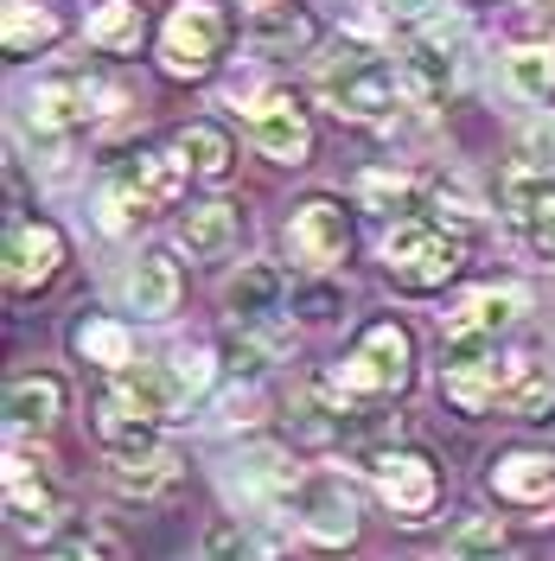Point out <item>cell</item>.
<instances>
[{
	"label": "cell",
	"instance_id": "1",
	"mask_svg": "<svg viewBox=\"0 0 555 561\" xmlns=\"http://www.w3.org/2000/svg\"><path fill=\"white\" fill-rule=\"evenodd\" d=\"M185 173H192V167L173 160V153H160V147H128V153L115 160V173H109L103 224L109 230H135V224H147L154 210H167L179 198Z\"/></svg>",
	"mask_w": 555,
	"mask_h": 561
},
{
	"label": "cell",
	"instance_id": "2",
	"mask_svg": "<svg viewBox=\"0 0 555 561\" xmlns=\"http://www.w3.org/2000/svg\"><path fill=\"white\" fill-rule=\"evenodd\" d=\"M416 377V339L396 325V319H377L364 325V339L351 345V357L339 364V383L358 396V402H383V396H403Z\"/></svg>",
	"mask_w": 555,
	"mask_h": 561
},
{
	"label": "cell",
	"instance_id": "3",
	"mask_svg": "<svg viewBox=\"0 0 555 561\" xmlns=\"http://www.w3.org/2000/svg\"><path fill=\"white\" fill-rule=\"evenodd\" d=\"M319 96L351 115V122H383L389 108H396V65L377 58V51H364V45H346L332 65L319 70Z\"/></svg>",
	"mask_w": 555,
	"mask_h": 561
},
{
	"label": "cell",
	"instance_id": "4",
	"mask_svg": "<svg viewBox=\"0 0 555 561\" xmlns=\"http://www.w3.org/2000/svg\"><path fill=\"white\" fill-rule=\"evenodd\" d=\"M383 262H389L396 287L428 294V287H448L453 280V268H460V243H453L441 224H428V217H396V230L383 237Z\"/></svg>",
	"mask_w": 555,
	"mask_h": 561
},
{
	"label": "cell",
	"instance_id": "5",
	"mask_svg": "<svg viewBox=\"0 0 555 561\" xmlns=\"http://www.w3.org/2000/svg\"><path fill=\"white\" fill-rule=\"evenodd\" d=\"M230 45V13L217 0H173L167 33H160V65L173 77H205Z\"/></svg>",
	"mask_w": 555,
	"mask_h": 561
},
{
	"label": "cell",
	"instance_id": "6",
	"mask_svg": "<svg viewBox=\"0 0 555 561\" xmlns=\"http://www.w3.org/2000/svg\"><path fill=\"white\" fill-rule=\"evenodd\" d=\"M109 103V90L90 77V70H52V77H38L33 83V96H26V122H33L45 140H58V135H77V128H90Z\"/></svg>",
	"mask_w": 555,
	"mask_h": 561
},
{
	"label": "cell",
	"instance_id": "7",
	"mask_svg": "<svg viewBox=\"0 0 555 561\" xmlns=\"http://www.w3.org/2000/svg\"><path fill=\"white\" fill-rule=\"evenodd\" d=\"M364 466H371V479H377L383 504H389L403 524H421V517L441 504V472H434V459L416 454V447H377Z\"/></svg>",
	"mask_w": 555,
	"mask_h": 561
},
{
	"label": "cell",
	"instance_id": "8",
	"mask_svg": "<svg viewBox=\"0 0 555 561\" xmlns=\"http://www.w3.org/2000/svg\"><path fill=\"white\" fill-rule=\"evenodd\" d=\"M224 307H230V319H237L243 332H256V339H269V345L281 351V339H287V313H294V294H287V275H281V268L249 262L243 275L224 287Z\"/></svg>",
	"mask_w": 555,
	"mask_h": 561
},
{
	"label": "cell",
	"instance_id": "9",
	"mask_svg": "<svg viewBox=\"0 0 555 561\" xmlns=\"http://www.w3.org/2000/svg\"><path fill=\"white\" fill-rule=\"evenodd\" d=\"M498 205H505V217H511L543 255H555V167L518 160L511 173L498 179Z\"/></svg>",
	"mask_w": 555,
	"mask_h": 561
},
{
	"label": "cell",
	"instance_id": "10",
	"mask_svg": "<svg viewBox=\"0 0 555 561\" xmlns=\"http://www.w3.org/2000/svg\"><path fill=\"white\" fill-rule=\"evenodd\" d=\"M351 249V217L339 198H307V205H294L287 217V255L301 262V268H332V262H346Z\"/></svg>",
	"mask_w": 555,
	"mask_h": 561
},
{
	"label": "cell",
	"instance_id": "11",
	"mask_svg": "<svg viewBox=\"0 0 555 561\" xmlns=\"http://www.w3.org/2000/svg\"><path fill=\"white\" fill-rule=\"evenodd\" d=\"M460 45H466V26L460 20H434V26H421L409 38L403 70H409V83H416L428 103H448L453 90H460Z\"/></svg>",
	"mask_w": 555,
	"mask_h": 561
},
{
	"label": "cell",
	"instance_id": "12",
	"mask_svg": "<svg viewBox=\"0 0 555 561\" xmlns=\"http://www.w3.org/2000/svg\"><path fill=\"white\" fill-rule=\"evenodd\" d=\"M45 459H33L26 447L7 454V517L20 536H52L58 529V485L38 472Z\"/></svg>",
	"mask_w": 555,
	"mask_h": 561
},
{
	"label": "cell",
	"instance_id": "13",
	"mask_svg": "<svg viewBox=\"0 0 555 561\" xmlns=\"http://www.w3.org/2000/svg\"><path fill=\"white\" fill-rule=\"evenodd\" d=\"M58 262H65L58 224H45V217H13V237H7V287H13V294H33V287H45V280L58 275Z\"/></svg>",
	"mask_w": 555,
	"mask_h": 561
},
{
	"label": "cell",
	"instance_id": "14",
	"mask_svg": "<svg viewBox=\"0 0 555 561\" xmlns=\"http://www.w3.org/2000/svg\"><path fill=\"white\" fill-rule=\"evenodd\" d=\"M249 140H256L269 160H281V167H301L307 147H313V128H307V115H301L294 96H262L256 115H249Z\"/></svg>",
	"mask_w": 555,
	"mask_h": 561
},
{
	"label": "cell",
	"instance_id": "15",
	"mask_svg": "<svg viewBox=\"0 0 555 561\" xmlns=\"http://www.w3.org/2000/svg\"><path fill=\"white\" fill-rule=\"evenodd\" d=\"M523 313V287H479V294H466L460 307L448 313V339H486L498 345Z\"/></svg>",
	"mask_w": 555,
	"mask_h": 561
},
{
	"label": "cell",
	"instance_id": "16",
	"mask_svg": "<svg viewBox=\"0 0 555 561\" xmlns=\"http://www.w3.org/2000/svg\"><path fill=\"white\" fill-rule=\"evenodd\" d=\"M115 396L147 421H173L179 409L192 402L173 364H128V370H115Z\"/></svg>",
	"mask_w": 555,
	"mask_h": 561
},
{
	"label": "cell",
	"instance_id": "17",
	"mask_svg": "<svg viewBox=\"0 0 555 561\" xmlns=\"http://www.w3.org/2000/svg\"><path fill=\"white\" fill-rule=\"evenodd\" d=\"M301 529H307L313 542H326V549H346L351 536H358V504H351V491L339 479H326V485H301Z\"/></svg>",
	"mask_w": 555,
	"mask_h": 561
},
{
	"label": "cell",
	"instance_id": "18",
	"mask_svg": "<svg viewBox=\"0 0 555 561\" xmlns=\"http://www.w3.org/2000/svg\"><path fill=\"white\" fill-rule=\"evenodd\" d=\"M237 466H243V472H230V491L243 497L249 511H275L281 497L301 491V472H294L287 454H275V447H256V454H243Z\"/></svg>",
	"mask_w": 555,
	"mask_h": 561
},
{
	"label": "cell",
	"instance_id": "19",
	"mask_svg": "<svg viewBox=\"0 0 555 561\" xmlns=\"http://www.w3.org/2000/svg\"><path fill=\"white\" fill-rule=\"evenodd\" d=\"M58 415H65V383H58V377L26 370V377L7 383V427H13V434H45Z\"/></svg>",
	"mask_w": 555,
	"mask_h": 561
},
{
	"label": "cell",
	"instance_id": "20",
	"mask_svg": "<svg viewBox=\"0 0 555 561\" xmlns=\"http://www.w3.org/2000/svg\"><path fill=\"white\" fill-rule=\"evenodd\" d=\"M243 237V217L237 205H192L179 217V249L192 255V262H217V255H230Z\"/></svg>",
	"mask_w": 555,
	"mask_h": 561
},
{
	"label": "cell",
	"instance_id": "21",
	"mask_svg": "<svg viewBox=\"0 0 555 561\" xmlns=\"http://www.w3.org/2000/svg\"><path fill=\"white\" fill-rule=\"evenodd\" d=\"M491 491L511 497V504H543L555 491V454H536V447H518V454L491 459Z\"/></svg>",
	"mask_w": 555,
	"mask_h": 561
},
{
	"label": "cell",
	"instance_id": "22",
	"mask_svg": "<svg viewBox=\"0 0 555 561\" xmlns=\"http://www.w3.org/2000/svg\"><path fill=\"white\" fill-rule=\"evenodd\" d=\"M122 294H128V307L140 319H167L179 307V262L173 255H140L128 280H122Z\"/></svg>",
	"mask_w": 555,
	"mask_h": 561
},
{
	"label": "cell",
	"instance_id": "23",
	"mask_svg": "<svg viewBox=\"0 0 555 561\" xmlns=\"http://www.w3.org/2000/svg\"><path fill=\"white\" fill-rule=\"evenodd\" d=\"M249 38H256L262 51L294 58V51H307L313 45V20L301 13V7H287V0H262V7L249 13Z\"/></svg>",
	"mask_w": 555,
	"mask_h": 561
},
{
	"label": "cell",
	"instance_id": "24",
	"mask_svg": "<svg viewBox=\"0 0 555 561\" xmlns=\"http://www.w3.org/2000/svg\"><path fill=\"white\" fill-rule=\"evenodd\" d=\"M90 45H103V51H135L140 33H147V13H140V0H90Z\"/></svg>",
	"mask_w": 555,
	"mask_h": 561
},
{
	"label": "cell",
	"instance_id": "25",
	"mask_svg": "<svg viewBox=\"0 0 555 561\" xmlns=\"http://www.w3.org/2000/svg\"><path fill=\"white\" fill-rule=\"evenodd\" d=\"M77 357L97 364V370H128V364H135V339H128V325H115V319H83V325H77Z\"/></svg>",
	"mask_w": 555,
	"mask_h": 561
},
{
	"label": "cell",
	"instance_id": "26",
	"mask_svg": "<svg viewBox=\"0 0 555 561\" xmlns=\"http://www.w3.org/2000/svg\"><path fill=\"white\" fill-rule=\"evenodd\" d=\"M0 20H7V51H13V58H33V51H45V45L58 38V20H52L38 0H7Z\"/></svg>",
	"mask_w": 555,
	"mask_h": 561
},
{
	"label": "cell",
	"instance_id": "27",
	"mask_svg": "<svg viewBox=\"0 0 555 561\" xmlns=\"http://www.w3.org/2000/svg\"><path fill=\"white\" fill-rule=\"evenodd\" d=\"M109 479L128 491V497H154L179 479V459L160 447V454H135V459H109Z\"/></svg>",
	"mask_w": 555,
	"mask_h": 561
},
{
	"label": "cell",
	"instance_id": "28",
	"mask_svg": "<svg viewBox=\"0 0 555 561\" xmlns=\"http://www.w3.org/2000/svg\"><path fill=\"white\" fill-rule=\"evenodd\" d=\"M179 160L199 179H224L230 173V140L217 135L211 122H192V128H179Z\"/></svg>",
	"mask_w": 555,
	"mask_h": 561
},
{
	"label": "cell",
	"instance_id": "29",
	"mask_svg": "<svg viewBox=\"0 0 555 561\" xmlns=\"http://www.w3.org/2000/svg\"><path fill=\"white\" fill-rule=\"evenodd\" d=\"M205 561H269V542L243 517H224V524L205 529Z\"/></svg>",
	"mask_w": 555,
	"mask_h": 561
},
{
	"label": "cell",
	"instance_id": "30",
	"mask_svg": "<svg viewBox=\"0 0 555 561\" xmlns=\"http://www.w3.org/2000/svg\"><path fill=\"white\" fill-rule=\"evenodd\" d=\"M505 77L518 83L523 96H536V103H543V96L555 90V45H518V51L505 58Z\"/></svg>",
	"mask_w": 555,
	"mask_h": 561
},
{
	"label": "cell",
	"instance_id": "31",
	"mask_svg": "<svg viewBox=\"0 0 555 561\" xmlns=\"http://www.w3.org/2000/svg\"><path fill=\"white\" fill-rule=\"evenodd\" d=\"M448 561H505V536H498V524L466 517V524L448 536Z\"/></svg>",
	"mask_w": 555,
	"mask_h": 561
},
{
	"label": "cell",
	"instance_id": "32",
	"mask_svg": "<svg viewBox=\"0 0 555 561\" xmlns=\"http://www.w3.org/2000/svg\"><path fill=\"white\" fill-rule=\"evenodd\" d=\"M173 370H179V383H185V396H205L211 377H217V364H211V351H205V345L173 351Z\"/></svg>",
	"mask_w": 555,
	"mask_h": 561
},
{
	"label": "cell",
	"instance_id": "33",
	"mask_svg": "<svg viewBox=\"0 0 555 561\" xmlns=\"http://www.w3.org/2000/svg\"><path fill=\"white\" fill-rule=\"evenodd\" d=\"M409 179H389V173H371L364 179V205H377V210H396V217H409Z\"/></svg>",
	"mask_w": 555,
	"mask_h": 561
},
{
	"label": "cell",
	"instance_id": "34",
	"mask_svg": "<svg viewBox=\"0 0 555 561\" xmlns=\"http://www.w3.org/2000/svg\"><path fill=\"white\" fill-rule=\"evenodd\" d=\"M262 421V396L256 389H237V396H224V409H217V427H256Z\"/></svg>",
	"mask_w": 555,
	"mask_h": 561
},
{
	"label": "cell",
	"instance_id": "35",
	"mask_svg": "<svg viewBox=\"0 0 555 561\" xmlns=\"http://www.w3.org/2000/svg\"><path fill=\"white\" fill-rule=\"evenodd\" d=\"M523 160H536V167H555V115H536V122L523 128Z\"/></svg>",
	"mask_w": 555,
	"mask_h": 561
},
{
	"label": "cell",
	"instance_id": "36",
	"mask_svg": "<svg viewBox=\"0 0 555 561\" xmlns=\"http://www.w3.org/2000/svg\"><path fill=\"white\" fill-rule=\"evenodd\" d=\"M294 313L332 319V313H339V287H294Z\"/></svg>",
	"mask_w": 555,
	"mask_h": 561
},
{
	"label": "cell",
	"instance_id": "37",
	"mask_svg": "<svg viewBox=\"0 0 555 561\" xmlns=\"http://www.w3.org/2000/svg\"><path fill=\"white\" fill-rule=\"evenodd\" d=\"M58 561H115V556H109V549L97 542V536H83V542H70V549H65Z\"/></svg>",
	"mask_w": 555,
	"mask_h": 561
},
{
	"label": "cell",
	"instance_id": "38",
	"mask_svg": "<svg viewBox=\"0 0 555 561\" xmlns=\"http://www.w3.org/2000/svg\"><path fill=\"white\" fill-rule=\"evenodd\" d=\"M224 96H230V103H243V96H256V77H249V70H237V77L224 83Z\"/></svg>",
	"mask_w": 555,
	"mask_h": 561
}]
</instances>
